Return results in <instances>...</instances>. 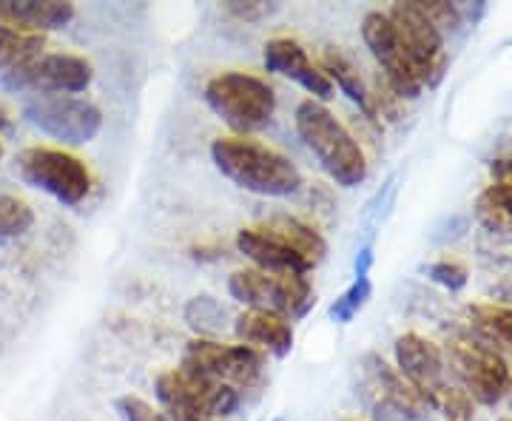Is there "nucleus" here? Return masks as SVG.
Segmentation results:
<instances>
[{
	"instance_id": "obj_13",
	"label": "nucleus",
	"mask_w": 512,
	"mask_h": 421,
	"mask_svg": "<svg viewBox=\"0 0 512 421\" xmlns=\"http://www.w3.org/2000/svg\"><path fill=\"white\" fill-rule=\"evenodd\" d=\"M362 37H365L370 55L382 66L384 80L393 89V94L404 97V100L419 97L424 86H421L419 74L404 52L402 40L396 35V26L387 18V12H367L362 20Z\"/></svg>"
},
{
	"instance_id": "obj_28",
	"label": "nucleus",
	"mask_w": 512,
	"mask_h": 421,
	"mask_svg": "<svg viewBox=\"0 0 512 421\" xmlns=\"http://www.w3.org/2000/svg\"><path fill=\"white\" fill-rule=\"evenodd\" d=\"M430 279H436L439 285L450 288V291H458L467 285V268L461 262H453V259H444V262H436L430 268Z\"/></svg>"
},
{
	"instance_id": "obj_18",
	"label": "nucleus",
	"mask_w": 512,
	"mask_h": 421,
	"mask_svg": "<svg viewBox=\"0 0 512 421\" xmlns=\"http://www.w3.org/2000/svg\"><path fill=\"white\" fill-rule=\"evenodd\" d=\"M74 18L72 3L60 0H3L0 3V20L12 23L18 29L43 35L49 29H60Z\"/></svg>"
},
{
	"instance_id": "obj_9",
	"label": "nucleus",
	"mask_w": 512,
	"mask_h": 421,
	"mask_svg": "<svg viewBox=\"0 0 512 421\" xmlns=\"http://www.w3.org/2000/svg\"><path fill=\"white\" fill-rule=\"evenodd\" d=\"M183 370L231 387H251L262 379L265 353L248 345H225L217 339H191L183 353Z\"/></svg>"
},
{
	"instance_id": "obj_15",
	"label": "nucleus",
	"mask_w": 512,
	"mask_h": 421,
	"mask_svg": "<svg viewBox=\"0 0 512 421\" xmlns=\"http://www.w3.org/2000/svg\"><path fill=\"white\" fill-rule=\"evenodd\" d=\"M265 69L274 74H282L293 83H299L305 92L313 94V100H330L333 97V83L322 72V66H316L308 55V49L302 43H296L291 37H274L271 43H265Z\"/></svg>"
},
{
	"instance_id": "obj_19",
	"label": "nucleus",
	"mask_w": 512,
	"mask_h": 421,
	"mask_svg": "<svg viewBox=\"0 0 512 421\" xmlns=\"http://www.w3.org/2000/svg\"><path fill=\"white\" fill-rule=\"evenodd\" d=\"M322 72L328 74L330 83L339 86L342 92L348 94L353 103H359V109L376 117V109H373V94L367 89L365 77L359 74V69L353 66V60L345 57L339 49H328L325 57H322Z\"/></svg>"
},
{
	"instance_id": "obj_2",
	"label": "nucleus",
	"mask_w": 512,
	"mask_h": 421,
	"mask_svg": "<svg viewBox=\"0 0 512 421\" xmlns=\"http://www.w3.org/2000/svg\"><path fill=\"white\" fill-rule=\"evenodd\" d=\"M211 160L222 177L259 197H291L302 188V171L285 154L251 137L214 140Z\"/></svg>"
},
{
	"instance_id": "obj_20",
	"label": "nucleus",
	"mask_w": 512,
	"mask_h": 421,
	"mask_svg": "<svg viewBox=\"0 0 512 421\" xmlns=\"http://www.w3.org/2000/svg\"><path fill=\"white\" fill-rule=\"evenodd\" d=\"M478 220L490 231L512 234V185L493 183L476 202Z\"/></svg>"
},
{
	"instance_id": "obj_32",
	"label": "nucleus",
	"mask_w": 512,
	"mask_h": 421,
	"mask_svg": "<svg viewBox=\"0 0 512 421\" xmlns=\"http://www.w3.org/2000/svg\"><path fill=\"white\" fill-rule=\"evenodd\" d=\"M274 421H288V419H285V416H276V419Z\"/></svg>"
},
{
	"instance_id": "obj_6",
	"label": "nucleus",
	"mask_w": 512,
	"mask_h": 421,
	"mask_svg": "<svg viewBox=\"0 0 512 421\" xmlns=\"http://www.w3.org/2000/svg\"><path fill=\"white\" fill-rule=\"evenodd\" d=\"M228 291L251 311H271L285 319H302L316 302L308 274H268L259 268H239L228 279Z\"/></svg>"
},
{
	"instance_id": "obj_16",
	"label": "nucleus",
	"mask_w": 512,
	"mask_h": 421,
	"mask_svg": "<svg viewBox=\"0 0 512 421\" xmlns=\"http://www.w3.org/2000/svg\"><path fill=\"white\" fill-rule=\"evenodd\" d=\"M396 362L399 373L419 390L421 399L427 390L444 382V353L436 342L419 333H404L396 339Z\"/></svg>"
},
{
	"instance_id": "obj_33",
	"label": "nucleus",
	"mask_w": 512,
	"mask_h": 421,
	"mask_svg": "<svg viewBox=\"0 0 512 421\" xmlns=\"http://www.w3.org/2000/svg\"><path fill=\"white\" fill-rule=\"evenodd\" d=\"M0 157H3V143H0Z\"/></svg>"
},
{
	"instance_id": "obj_5",
	"label": "nucleus",
	"mask_w": 512,
	"mask_h": 421,
	"mask_svg": "<svg viewBox=\"0 0 512 421\" xmlns=\"http://www.w3.org/2000/svg\"><path fill=\"white\" fill-rule=\"evenodd\" d=\"M154 387L171 421H220L239 407L237 387L202 379L183 367L163 370Z\"/></svg>"
},
{
	"instance_id": "obj_12",
	"label": "nucleus",
	"mask_w": 512,
	"mask_h": 421,
	"mask_svg": "<svg viewBox=\"0 0 512 421\" xmlns=\"http://www.w3.org/2000/svg\"><path fill=\"white\" fill-rule=\"evenodd\" d=\"M387 18L393 20L396 35L402 40L404 52L410 57L413 69L419 74L421 86H436L444 74V35L436 29V23L421 12L419 0L396 3Z\"/></svg>"
},
{
	"instance_id": "obj_8",
	"label": "nucleus",
	"mask_w": 512,
	"mask_h": 421,
	"mask_svg": "<svg viewBox=\"0 0 512 421\" xmlns=\"http://www.w3.org/2000/svg\"><path fill=\"white\" fill-rule=\"evenodd\" d=\"M94 69L86 57L69 55V52H43L15 69L3 72V86L12 92H40L46 97L55 94L86 92L92 86Z\"/></svg>"
},
{
	"instance_id": "obj_30",
	"label": "nucleus",
	"mask_w": 512,
	"mask_h": 421,
	"mask_svg": "<svg viewBox=\"0 0 512 421\" xmlns=\"http://www.w3.org/2000/svg\"><path fill=\"white\" fill-rule=\"evenodd\" d=\"M493 177H495V183H510L512 185V157H507V160H495Z\"/></svg>"
},
{
	"instance_id": "obj_3",
	"label": "nucleus",
	"mask_w": 512,
	"mask_h": 421,
	"mask_svg": "<svg viewBox=\"0 0 512 421\" xmlns=\"http://www.w3.org/2000/svg\"><path fill=\"white\" fill-rule=\"evenodd\" d=\"M296 131L305 148L325 168L330 180L342 188H356L365 183L367 160L359 140L350 134L319 100H302L296 109Z\"/></svg>"
},
{
	"instance_id": "obj_34",
	"label": "nucleus",
	"mask_w": 512,
	"mask_h": 421,
	"mask_svg": "<svg viewBox=\"0 0 512 421\" xmlns=\"http://www.w3.org/2000/svg\"><path fill=\"white\" fill-rule=\"evenodd\" d=\"M345 421H356V419H345Z\"/></svg>"
},
{
	"instance_id": "obj_1",
	"label": "nucleus",
	"mask_w": 512,
	"mask_h": 421,
	"mask_svg": "<svg viewBox=\"0 0 512 421\" xmlns=\"http://www.w3.org/2000/svg\"><path fill=\"white\" fill-rule=\"evenodd\" d=\"M239 254L268 274H311L328 254L325 237L296 217H276L237 234Z\"/></svg>"
},
{
	"instance_id": "obj_25",
	"label": "nucleus",
	"mask_w": 512,
	"mask_h": 421,
	"mask_svg": "<svg viewBox=\"0 0 512 421\" xmlns=\"http://www.w3.org/2000/svg\"><path fill=\"white\" fill-rule=\"evenodd\" d=\"M370 279L365 276H356L353 282H350V288L333 305H330V319L333 322H339V325H348L356 319V313L362 311L367 305V299H370Z\"/></svg>"
},
{
	"instance_id": "obj_21",
	"label": "nucleus",
	"mask_w": 512,
	"mask_h": 421,
	"mask_svg": "<svg viewBox=\"0 0 512 421\" xmlns=\"http://www.w3.org/2000/svg\"><path fill=\"white\" fill-rule=\"evenodd\" d=\"M225 319H228V311L214 296H194L185 305V322L197 333V339H214L225 328Z\"/></svg>"
},
{
	"instance_id": "obj_31",
	"label": "nucleus",
	"mask_w": 512,
	"mask_h": 421,
	"mask_svg": "<svg viewBox=\"0 0 512 421\" xmlns=\"http://www.w3.org/2000/svg\"><path fill=\"white\" fill-rule=\"evenodd\" d=\"M12 129V117H9V111L0 106V131H9Z\"/></svg>"
},
{
	"instance_id": "obj_4",
	"label": "nucleus",
	"mask_w": 512,
	"mask_h": 421,
	"mask_svg": "<svg viewBox=\"0 0 512 421\" xmlns=\"http://www.w3.org/2000/svg\"><path fill=\"white\" fill-rule=\"evenodd\" d=\"M205 103L228 129L248 137L274 120L276 94L254 74L222 72L205 83Z\"/></svg>"
},
{
	"instance_id": "obj_14",
	"label": "nucleus",
	"mask_w": 512,
	"mask_h": 421,
	"mask_svg": "<svg viewBox=\"0 0 512 421\" xmlns=\"http://www.w3.org/2000/svg\"><path fill=\"white\" fill-rule=\"evenodd\" d=\"M365 387L376 416H396L404 421H419L427 404L419 390L404 379L396 367H390L382 356H365Z\"/></svg>"
},
{
	"instance_id": "obj_26",
	"label": "nucleus",
	"mask_w": 512,
	"mask_h": 421,
	"mask_svg": "<svg viewBox=\"0 0 512 421\" xmlns=\"http://www.w3.org/2000/svg\"><path fill=\"white\" fill-rule=\"evenodd\" d=\"M231 18L242 20V23H262L271 15L279 12V3H262V0H231L222 6Z\"/></svg>"
},
{
	"instance_id": "obj_11",
	"label": "nucleus",
	"mask_w": 512,
	"mask_h": 421,
	"mask_svg": "<svg viewBox=\"0 0 512 421\" xmlns=\"http://www.w3.org/2000/svg\"><path fill=\"white\" fill-rule=\"evenodd\" d=\"M450 362L456 367L458 379L464 382V390L473 402L493 407L507 396L512 373L504 356L490 345H481L473 339H456L450 345Z\"/></svg>"
},
{
	"instance_id": "obj_23",
	"label": "nucleus",
	"mask_w": 512,
	"mask_h": 421,
	"mask_svg": "<svg viewBox=\"0 0 512 421\" xmlns=\"http://www.w3.org/2000/svg\"><path fill=\"white\" fill-rule=\"evenodd\" d=\"M470 316L484 336H490L493 342H501L504 348L512 350V308L484 302V305H473Z\"/></svg>"
},
{
	"instance_id": "obj_27",
	"label": "nucleus",
	"mask_w": 512,
	"mask_h": 421,
	"mask_svg": "<svg viewBox=\"0 0 512 421\" xmlns=\"http://www.w3.org/2000/svg\"><path fill=\"white\" fill-rule=\"evenodd\" d=\"M117 413H120L123 421H171L165 413H157L140 396H123V399H117Z\"/></svg>"
},
{
	"instance_id": "obj_22",
	"label": "nucleus",
	"mask_w": 512,
	"mask_h": 421,
	"mask_svg": "<svg viewBox=\"0 0 512 421\" xmlns=\"http://www.w3.org/2000/svg\"><path fill=\"white\" fill-rule=\"evenodd\" d=\"M424 404L439 410L444 421H473V399L467 396L464 387H453L447 382H441L433 390L424 393Z\"/></svg>"
},
{
	"instance_id": "obj_24",
	"label": "nucleus",
	"mask_w": 512,
	"mask_h": 421,
	"mask_svg": "<svg viewBox=\"0 0 512 421\" xmlns=\"http://www.w3.org/2000/svg\"><path fill=\"white\" fill-rule=\"evenodd\" d=\"M35 225V211L15 194H0V242L23 237Z\"/></svg>"
},
{
	"instance_id": "obj_17",
	"label": "nucleus",
	"mask_w": 512,
	"mask_h": 421,
	"mask_svg": "<svg viewBox=\"0 0 512 421\" xmlns=\"http://www.w3.org/2000/svg\"><path fill=\"white\" fill-rule=\"evenodd\" d=\"M234 333H237L239 345H248L259 353H271L276 359H285L293 350L291 319H285L279 313L248 308L237 316Z\"/></svg>"
},
{
	"instance_id": "obj_7",
	"label": "nucleus",
	"mask_w": 512,
	"mask_h": 421,
	"mask_svg": "<svg viewBox=\"0 0 512 421\" xmlns=\"http://www.w3.org/2000/svg\"><path fill=\"white\" fill-rule=\"evenodd\" d=\"M20 180L46 191L63 205H80L92 191V171L80 157L63 148L29 146L18 154Z\"/></svg>"
},
{
	"instance_id": "obj_10",
	"label": "nucleus",
	"mask_w": 512,
	"mask_h": 421,
	"mask_svg": "<svg viewBox=\"0 0 512 421\" xmlns=\"http://www.w3.org/2000/svg\"><path fill=\"white\" fill-rule=\"evenodd\" d=\"M23 117L35 129L55 137L60 143H66V146L92 143L103 129V111L89 100H83V97H66V94L40 97V100L26 103Z\"/></svg>"
},
{
	"instance_id": "obj_29",
	"label": "nucleus",
	"mask_w": 512,
	"mask_h": 421,
	"mask_svg": "<svg viewBox=\"0 0 512 421\" xmlns=\"http://www.w3.org/2000/svg\"><path fill=\"white\" fill-rule=\"evenodd\" d=\"M421 12L427 15V18L436 23V29H439L441 35H444V29H456L458 26V9L453 3H444V0H419Z\"/></svg>"
}]
</instances>
